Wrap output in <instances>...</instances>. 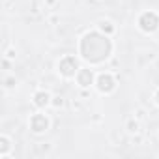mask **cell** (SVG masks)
I'll list each match as a JSON object with an SVG mask.
<instances>
[{
    "label": "cell",
    "mask_w": 159,
    "mask_h": 159,
    "mask_svg": "<svg viewBox=\"0 0 159 159\" xmlns=\"http://www.w3.org/2000/svg\"><path fill=\"white\" fill-rule=\"evenodd\" d=\"M75 83L79 84V88L88 90L90 86L96 84V75H94L92 69H88V67H81V69L77 71V75H75Z\"/></svg>",
    "instance_id": "cell-6"
},
{
    "label": "cell",
    "mask_w": 159,
    "mask_h": 159,
    "mask_svg": "<svg viewBox=\"0 0 159 159\" xmlns=\"http://www.w3.org/2000/svg\"><path fill=\"white\" fill-rule=\"evenodd\" d=\"M56 67H58V73H60L64 79H75L77 71L81 69L79 60H77L75 54H66V56H62V58L58 60Z\"/></svg>",
    "instance_id": "cell-3"
},
{
    "label": "cell",
    "mask_w": 159,
    "mask_h": 159,
    "mask_svg": "<svg viewBox=\"0 0 159 159\" xmlns=\"http://www.w3.org/2000/svg\"><path fill=\"white\" fill-rule=\"evenodd\" d=\"M98 30H99V32H103L105 36H112V34H114V30H116V26H114L109 19H101V21L98 23Z\"/></svg>",
    "instance_id": "cell-9"
},
{
    "label": "cell",
    "mask_w": 159,
    "mask_h": 159,
    "mask_svg": "<svg viewBox=\"0 0 159 159\" xmlns=\"http://www.w3.org/2000/svg\"><path fill=\"white\" fill-rule=\"evenodd\" d=\"M56 21H58V17H56V15H51V17H49V23H51V25H54Z\"/></svg>",
    "instance_id": "cell-17"
},
{
    "label": "cell",
    "mask_w": 159,
    "mask_h": 159,
    "mask_svg": "<svg viewBox=\"0 0 159 159\" xmlns=\"http://www.w3.org/2000/svg\"><path fill=\"white\" fill-rule=\"evenodd\" d=\"M153 103H155V105L159 107V88H157V90L153 92Z\"/></svg>",
    "instance_id": "cell-15"
},
{
    "label": "cell",
    "mask_w": 159,
    "mask_h": 159,
    "mask_svg": "<svg viewBox=\"0 0 159 159\" xmlns=\"http://www.w3.org/2000/svg\"><path fill=\"white\" fill-rule=\"evenodd\" d=\"M52 103V96L47 92V90H36L34 92V96H32V105L36 107V109H47L49 105Z\"/></svg>",
    "instance_id": "cell-7"
},
{
    "label": "cell",
    "mask_w": 159,
    "mask_h": 159,
    "mask_svg": "<svg viewBox=\"0 0 159 159\" xmlns=\"http://www.w3.org/2000/svg\"><path fill=\"white\" fill-rule=\"evenodd\" d=\"M64 103H66V101H64V98H62V96H56V98H52V103H51V105H52L54 109H62V107H64Z\"/></svg>",
    "instance_id": "cell-12"
},
{
    "label": "cell",
    "mask_w": 159,
    "mask_h": 159,
    "mask_svg": "<svg viewBox=\"0 0 159 159\" xmlns=\"http://www.w3.org/2000/svg\"><path fill=\"white\" fill-rule=\"evenodd\" d=\"M94 86L98 88L99 94L109 96V94H112L116 90V79H114V75L111 71H103V73L96 75V84Z\"/></svg>",
    "instance_id": "cell-4"
},
{
    "label": "cell",
    "mask_w": 159,
    "mask_h": 159,
    "mask_svg": "<svg viewBox=\"0 0 159 159\" xmlns=\"http://www.w3.org/2000/svg\"><path fill=\"white\" fill-rule=\"evenodd\" d=\"M11 150H13L11 137H8L6 133H2V135H0V159H8Z\"/></svg>",
    "instance_id": "cell-8"
},
{
    "label": "cell",
    "mask_w": 159,
    "mask_h": 159,
    "mask_svg": "<svg viewBox=\"0 0 159 159\" xmlns=\"http://www.w3.org/2000/svg\"><path fill=\"white\" fill-rule=\"evenodd\" d=\"M137 26L140 32L144 34H153L157 28H159V13L153 11V10H148V11H142L137 19Z\"/></svg>",
    "instance_id": "cell-2"
},
{
    "label": "cell",
    "mask_w": 159,
    "mask_h": 159,
    "mask_svg": "<svg viewBox=\"0 0 159 159\" xmlns=\"http://www.w3.org/2000/svg\"><path fill=\"white\" fill-rule=\"evenodd\" d=\"M56 4V0H45V6H49V8H52Z\"/></svg>",
    "instance_id": "cell-16"
},
{
    "label": "cell",
    "mask_w": 159,
    "mask_h": 159,
    "mask_svg": "<svg viewBox=\"0 0 159 159\" xmlns=\"http://www.w3.org/2000/svg\"><path fill=\"white\" fill-rule=\"evenodd\" d=\"M125 131L127 133H131V135H137L139 131H140V122H139V118H127V122H125Z\"/></svg>",
    "instance_id": "cell-10"
},
{
    "label": "cell",
    "mask_w": 159,
    "mask_h": 159,
    "mask_svg": "<svg viewBox=\"0 0 159 159\" xmlns=\"http://www.w3.org/2000/svg\"><path fill=\"white\" fill-rule=\"evenodd\" d=\"M4 58L13 60V58H15V49H8V51H6V54H4Z\"/></svg>",
    "instance_id": "cell-14"
},
{
    "label": "cell",
    "mask_w": 159,
    "mask_h": 159,
    "mask_svg": "<svg viewBox=\"0 0 159 159\" xmlns=\"http://www.w3.org/2000/svg\"><path fill=\"white\" fill-rule=\"evenodd\" d=\"M28 127H30V131L34 135H43L51 127V118L47 114H43V112H34L30 116V120H28Z\"/></svg>",
    "instance_id": "cell-5"
},
{
    "label": "cell",
    "mask_w": 159,
    "mask_h": 159,
    "mask_svg": "<svg viewBox=\"0 0 159 159\" xmlns=\"http://www.w3.org/2000/svg\"><path fill=\"white\" fill-rule=\"evenodd\" d=\"M36 150L43 152V153H49L51 152V144H36Z\"/></svg>",
    "instance_id": "cell-13"
},
{
    "label": "cell",
    "mask_w": 159,
    "mask_h": 159,
    "mask_svg": "<svg viewBox=\"0 0 159 159\" xmlns=\"http://www.w3.org/2000/svg\"><path fill=\"white\" fill-rule=\"evenodd\" d=\"M77 51L81 54V58L84 62H88L90 66H99V64L107 62L109 56L112 54L111 36H105L99 30L86 32L81 39H79Z\"/></svg>",
    "instance_id": "cell-1"
},
{
    "label": "cell",
    "mask_w": 159,
    "mask_h": 159,
    "mask_svg": "<svg viewBox=\"0 0 159 159\" xmlns=\"http://www.w3.org/2000/svg\"><path fill=\"white\" fill-rule=\"evenodd\" d=\"M17 86V79L15 77H6L4 79V90H13Z\"/></svg>",
    "instance_id": "cell-11"
}]
</instances>
